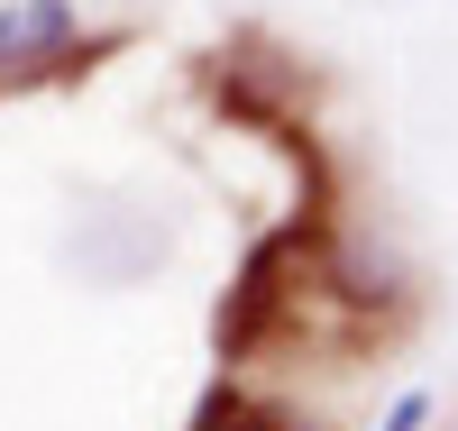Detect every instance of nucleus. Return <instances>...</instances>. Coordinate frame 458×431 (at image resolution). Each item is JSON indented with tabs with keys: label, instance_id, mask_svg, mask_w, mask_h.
<instances>
[{
	"label": "nucleus",
	"instance_id": "f257e3e1",
	"mask_svg": "<svg viewBox=\"0 0 458 431\" xmlns=\"http://www.w3.org/2000/svg\"><path fill=\"white\" fill-rule=\"evenodd\" d=\"M73 37H83L73 0H0V73H37L73 56Z\"/></svg>",
	"mask_w": 458,
	"mask_h": 431
},
{
	"label": "nucleus",
	"instance_id": "f03ea898",
	"mask_svg": "<svg viewBox=\"0 0 458 431\" xmlns=\"http://www.w3.org/2000/svg\"><path fill=\"white\" fill-rule=\"evenodd\" d=\"M193 431H293L284 413H266V404H239V395H229V385H211V395H202V422Z\"/></svg>",
	"mask_w": 458,
	"mask_h": 431
},
{
	"label": "nucleus",
	"instance_id": "7ed1b4c3",
	"mask_svg": "<svg viewBox=\"0 0 458 431\" xmlns=\"http://www.w3.org/2000/svg\"><path fill=\"white\" fill-rule=\"evenodd\" d=\"M431 413H440V395H431V385H412V395L386 404V422H376V431H431Z\"/></svg>",
	"mask_w": 458,
	"mask_h": 431
}]
</instances>
